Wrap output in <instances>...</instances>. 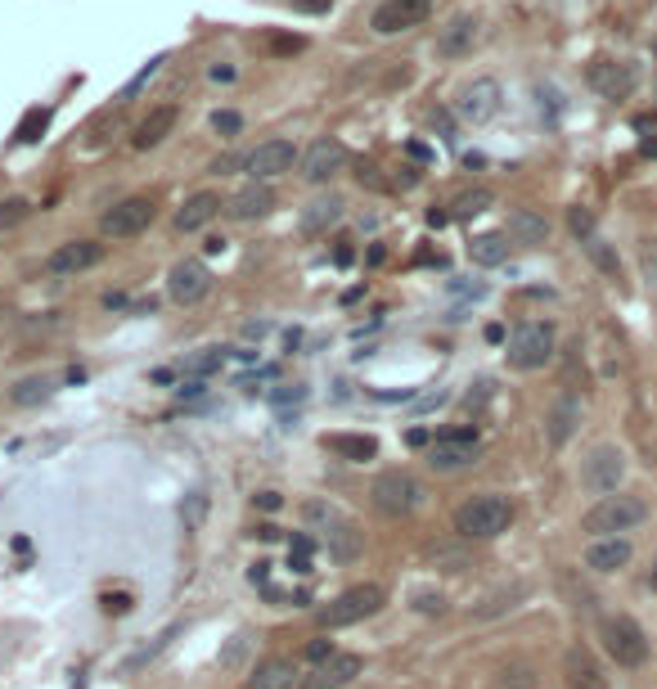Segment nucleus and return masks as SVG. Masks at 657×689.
<instances>
[{
  "label": "nucleus",
  "instance_id": "17",
  "mask_svg": "<svg viewBox=\"0 0 657 689\" xmlns=\"http://www.w3.org/2000/svg\"><path fill=\"white\" fill-rule=\"evenodd\" d=\"M360 671H365V658H360V653H333V658L320 662L311 676H302L297 689H342V685H351Z\"/></svg>",
  "mask_w": 657,
  "mask_h": 689
},
{
  "label": "nucleus",
  "instance_id": "28",
  "mask_svg": "<svg viewBox=\"0 0 657 689\" xmlns=\"http://www.w3.org/2000/svg\"><path fill=\"white\" fill-rule=\"evenodd\" d=\"M342 212H347V203H342V194H324V199H315L311 208L302 212V235H324L329 226H338Z\"/></svg>",
  "mask_w": 657,
  "mask_h": 689
},
{
  "label": "nucleus",
  "instance_id": "27",
  "mask_svg": "<svg viewBox=\"0 0 657 689\" xmlns=\"http://www.w3.org/2000/svg\"><path fill=\"white\" fill-rule=\"evenodd\" d=\"M324 451L338 455V460H351V464H365L378 455V442L365 433H324Z\"/></svg>",
  "mask_w": 657,
  "mask_h": 689
},
{
  "label": "nucleus",
  "instance_id": "39",
  "mask_svg": "<svg viewBox=\"0 0 657 689\" xmlns=\"http://www.w3.org/2000/svg\"><path fill=\"white\" fill-rule=\"evenodd\" d=\"M567 226H572V235H576V239L594 235V217H590L585 208H572V212H567Z\"/></svg>",
  "mask_w": 657,
  "mask_h": 689
},
{
  "label": "nucleus",
  "instance_id": "35",
  "mask_svg": "<svg viewBox=\"0 0 657 689\" xmlns=\"http://www.w3.org/2000/svg\"><path fill=\"white\" fill-rule=\"evenodd\" d=\"M266 50H270V55H302V50H306V37H288V32H270V37H266Z\"/></svg>",
  "mask_w": 657,
  "mask_h": 689
},
{
  "label": "nucleus",
  "instance_id": "49",
  "mask_svg": "<svg viewBox=\"0 0 657 689\" xmlns=\"http://www.w3.org/2000/svg\"><path fill=\"white\" fill-rule=\"evenodd\" d=\"M644 154H653V158H657V140H644Z\"/></svg>",
  "mask_w": 657,
  "mask_h": 689
},
{
  "label": "nucleus",
  "instance_id": "40",
  "mask_svg": "<svg viewBox=\"0 0 657 689\" xmlns=\"http://www.w3.org/2000/svg\"><path fill=\"white\" fill-rule=\"evenodd\" d=\"M203 509H207V496H203V491H194V496H189V514H185V527H189V532H194V527H198V518H203Z\"/></svg>",
  "mask_w": 657,
  "mask_h": 689
},
{
  "label": "nucleus",
  "instance_id": "38",
  "mask_svg": "<svg viewBox=\"0 0 657 689\" xmlns=\"http://www.w3.org/2000/svg\"><path fill=\"white\" fill-rule=\"evenodd\" d=\"M221 361H225V352H221V347H207V352H198L194 361H189V374H212Z\"/></svg>",
  "mask_w": 657,
  "mask_h": 689
},
{
  "label": "nucleus",
  "instance_id": "14",
  "mask_svg": "<svg viewBox=\"0 0 657 689\" xmlns=\"http://www.w3.org/2000/svg\"><path fill=\"white\" fill-rule=\"evenodd\" d=\"M585 82H590L603 100H626V95L639 86V73H635V64H626V59H594V64L585 68Z\"/></svg>",
  "mask_w": 657,
  "mask_h": 689
},
{
  "label": "nucleus",
  "instance_id": "21",
  "mask_svg": "<svg viewBox=\"0 0 657 689\" xmlns=\"http://www.w3.org/2000/svg\"><path fill=\"white\" fill-rule=\"evenodd\" d=\"M302 685V671L293 658H261L248 676V689H293Z\"/></svg>",
  "mask_w": 657,
  "mask_h": 689
},
{
  "label": "nucleus",
  "instance_id": "51",
  "mask_svg": "<svg viewBox=\"0 0 657 689\" xmlns=\"http://www.w3.org/2000/svg\"><path fill=\"white\" fill-rule=\"evenodd\" d=\"M653 271H657V266H653Z\"/></svg>",
  "mask_w": 657,
  "mask_h": 689
},
{
  "label": "nucleus",
  "instance_id": "22",
  "mask_svg": "<svg viewBox=\"0 0 657 689\" xmlns=\"http://www.w3.org/2000/svg\"><path fill=\"white\" fill-rule=\"evenodd\" d=\"M630 541L626 536H599V541H590V550H585V568L590 572H617L630 563Z\"/></svg>",
  "mask_w": 657,
  "mask_h": 689
},
{
  "label": "nucleus",
  "instance_id": "20",
  "mask_svg": "<svg viewBox=\"0 0 657 689\" xmlns=\"http://www.w3.org/2000/svg\"><path fill=\"white\" fill-rule=\"evenodd\" d=\"M176 122H180V109L176 104H158V109H149L140 118V127H135V136H131V145L135 149H158L162 140L176 131Z\"/></svg>",
  "mask_w": 657,
  "mask_h": 689
},
{
  "label": "nucleus",
  "instance_id": "48",
  "mask_svg": "<svg viewBox=\"0 0 657 689\" xmlns=\"http://www.w3.org/2000/svg\"><path fill=\"white\" fill-rule=\"evenodd\" d=\"M257 505H261V509H279V496H275V491H261Z\"/></svg>",
  "mask_w": 657,
  "mask_h": 689
},
{
  "label": "nucleus",
  "instance_id": "23",
  "mask_svg": "<svg viewBox=\"0 0 657 689\" xmlns=\"http://www.w3.org/2000/svg\"><path fill=\"white\" fill-rule=\"evenodd\" d=\"M216 212H221V194H212V190L189 194L185 208L176 212V230H180V235H194V230H203Z\"/></svg>",
  "mask_w": 657,
  "mask_h": 689
},
{
  "label": "nucleus",
  "instance_id": "7",
  "mask_svg": "<svg viewBox=\"0 0 657 689\" xmlns=\"http://www.w3.org/2000/svg\"><path fill=\"white\" fill-rule=\"evenodd\" d=\"M500 100H504V91H500L495 77H473L468 86H459L455 113L468 122V127H482V122H491L495 113H500Z\"/></svg>",
  "mask_w": 657,
  "mask_h": 689
},
{
  "label": "nucleus",
  "instance_id": "42",
  "mask_svg": "<svg viewBox=\"0 0 657 689\" xmlns=\"http://www.w3.org/2000/svg\"><path fill=\"white\" fill-rule=\"evenodd\" d=\"M356 181H360V185H369V190H387V181L378 176V167H365V163L356 167Z\"/></svg>",
  "mask_w": 657,
  "mask_h": 689
},
{
  "label": "nucleus",
  "instance_id": "41",
  "mask_svg": "<svg viewBox=\"0 0 657 689\" xmlns=\"http://www.w3.org/2000/svg\"><path fill=\"white\" fill-rule=\"evenodd\" d=\"M333 653H338V649H333V640H311V644H306V658H311V662H329Z\"/></svg>",
  "mask_w": 657,
  "mask_h": 689
},
{
  "label": "nucleus",
  "instance_id": "13",
  "mask_svg": "<svg viewBox=\"0 0 657 689\" xmlns=\"http://www.w3.org/2000/svg\"><path fill=\"white\" fill-rule=\"evenodd\" d=\"M293 163H297V145H293V140H261V145L243 158V172H248L252 181L266 185V181H275V176L293 172Z\"/></svg>",
  "mask_w": 657,
  "mask_h": 689
},
{
  "label": "nucleus",
  "instance_id": "4",
  "mask_svg": "<svg viewBox=\"0 0 657 689\" xmlns=\"http://www.w3.org/2000/svg\"><path fill=\"white\" fill-rule=\"evenodd\" d=\"M554 325L549 320H522L518 329L509 334V347H504V356H509L513 370H545L549 361H554Z\"/></svg>",
  "mask_w": 657,
  "mask_h": 689
},
{
  "label": "nucleus",
  "instance_id": "25",
  "mask_svg": "<svg viewBox=\"0 0 657 689\" xmlns=\"http://www.w3.org/2000/svg\"><path fill=\"white\" fill-rule=\"evenodd\" d=\"M576 424H581V401L576 397H563V401H554V410L545 415V433H549V446H567L572 442V433H576Z\"/></svg>",
  "mask_w": 657,
  "mask_h": 689
},
{
  "label": "nucleus",
  "instance_id": "30",
  "mask_svg": "<svg viewBox=\"0 0 657 689\" xmlns=\"http://www.w3.org/2000/svg\"><path fill=\"white\" fill-rule=\"evenodd\" d=\"M495 203V194L486 190V185H477V190H464L455 203H450V221H468V217H482L486 208Z\"/></svg>",
  "mask_w": 657,
  "mask_h": 689
},
{
  "label": "nucleus",
  "instance_id": "32",
  "mask_svg": "<svg viewBox=\"0 0 657 689\" xmlns=\"http://www.w3.org/2000/svg\"><path fill=\"white\" fill-rule=\"evenodd\" d=\"M581 248H585V253H590V262L599 266L603 275H617V271H621V257H617V248H608V239H603L599 230H594V235H585V239H581Z\"/></svg>",
  "mask_w": 657,
  "mask_h": 689
},
{
  "label": "nucleus",
  "instance_id": "10",
  "mask_svg": "<svg viewBox=\"0 0 657 689\" xmlns=\"http://www.w3.org/2000/svg\"><path fill=\"white\" fill-rule=\"evenodd\" d=\"M212 293V271H207L198 257H185V262L171 266L167 275V298L176 302V307H198V302Z\"/></svg>",
  "mask_w": 657,
  "mask_h": 689
},
{
  "label": "nucleus",
  "instance_id": "8",
  "mask_svg": "<svg viewBox=\"0 0 657 689\" xmlns=\"http://www.w3.org/2000/svg\"><path fill=\"white\" fill-rule=\"evenodd\" d=\"M477 460V433L473 428H450L428 446V469L437 473H459Z\"/></svg>",
  "mask_w": 657,
  "mask_h": 689
},
{
  "label": "nucleus",
  "instance_id": "31",
  "mask_svg": "<svg viewBox=\"0 0 657 689\" xmlns=\"http://www.w3.org/2000/svg\"><path fill=\"white\" fill-rule=\"evenodd\" d=\"M468 257H473L477 266H500L504 257H509V239L504 235H477L473 244H468Z\"/></svg>",
  "mask_w": 657,
  "mask_h": 689
},
{
  "label": "nucleus",
  "instance_id": "9",
  "mask_svg": "<svg viewBox=\"0 0 657 689\" xmlns=\"http://www.w3.org/2000/svg\"><path fill=\"white\" fill-rule=\"evenodd\" d=\"M153 199H144V194H135V199H122L117 208H108L104 217H99V230H104L108 239H135L140 230L153 226Z\"/></svg>",
  "mask_w": 657,
  "mask_h": 689
},
{
  "label": "nucleus",
  "instance_id": "33",
  "mask_svg": "<svg viewBox=\"0 0 657 689\" xmlns=\"http://www.w3.org/2000/svg\"><path fill=\"white\" fill-rule=\"evenodd\" d=\"M50 392H54V383L45 379V374H32V379H18L9 397H14V406H36V401H45Z\"/></svg>",
  "mask_w": 657,
  "mask_h": 689
},
{
  "label": "nucleus",
  "instance_id": "12",
  "mask_svg": "<svg viewBox=\"0 0 657 689\" xmlns=\"http://www.w3.org/2000/svg\"><path fill=\"white\" fill-rule=\"evenodd\" d=\"M432 5H437V0H383V5L374 10V19H369V28H374L378 37L410 32V28H419V23L428 19Z\"/></svg>",
  "mask_w": 657,
  "mask_h": 689
},
{
  "label": "nucleus",
  "instance_id": "34",
  "mask_svg": "<svg viewBox=\"0 0 657 689\" xmlns=\"http://www.w3.org/2000/svg\"><path fill=\"white\" fill-rule=\"evenodd\" d=\"M162 64H167V55H153V59H149V64H144V68H140V73H135V77H131V82H126V86H122V100H117V104H131V100H135V95H140V91H144V86H149V82H153V77H158V73H162Z\"/></svg>",
  "mask_w": 657,
  "mask_h": 689
},
{
  "label": "nucleus",
  "instance_id": "46",
  "mask_svg": "<svg viewBox=\"0 0 657 689\" xmlns=\"http://www.w3.org/2000/svg\"><path fill=\"white\" fill-rule=\"evenodd\" d=\"M104 608H108V613H126V608H131V599H126V595H117V599L108 595V599H104Z\"/></svg>",
  "mask_w": 657,
  "mask_h": 689
},
{
  "label": "nucleus",
  "instance_id": "44",
  "mask_svg": "<svg viewBox=\"0 0 657 689\" xmlns=\"http://www.w3.org/2000/svg\"><path fill=\"white\" fill-rule=\"evenodd\" d=\"M414 608H419V613H441L446 599H441V595H414Z\"/></svg>",
  "mask_w": 657,
  "mask_h": 689
},
{
  "label": "nucleus",
  "instance_id": "50",
  "mask_svg": "<svg viewBox=\"0 0 657 689\" xmlns=\"http://www.w3.org/2000/svg\"><path fill=\"white\" fill-rule=\"evenodd\" d=\"M653 586H657V577H653Z\"/></svg>",
  "mask_w": 657,
  "mask_h": 689
},
{
  "label": "nucleus",
  "instance_id": "15",
  "mask_svg": "<svg viewBox=\"0 0 657 689\" xmlns=\"http://www.w3.org/2000/svg\"><path fill=\"white\" fill-rule=\"evenodd\" d=\"M342 167H347V149H342V140L324 136L302 154V181L306 185H324V181H333Z\"/></svg>",
  "mask_w": 657,
  "mask_h": 689
},
{
  "label": "nucleus",
  "instance_id": "2",
  "mask_svg": "<svg viewBox=\"0 0 657 689\" xmlns=\"http://www.w3.org/2000/svg\"><path fill=\"white\" fill-rule=\"evenodd\" d=\"M648 518V505L639 496H621V491H612V496H599L590 509H585L581 527L599 541V536H621L630 532V527H639Z\"/></svg>",
  "mask_w": 657,
  "mask_h": 689
},
{
  "label": "nucleus",
  "instance_id": "29",
  "mask_svg": "<svg viewBox=\"0 0 657 689\" xmlns=\"http://www.w3.org/2000/svg\"><path fill=\"white\" fill-rule=\"evenodd\" d=\"M50 118H54L50 104H36V109H27L23 122L14 127V140H18V145H36V140L45 136V127H50Z\"/></svg>",
  "mask_w": 657,
  "mask_h": 689
},
{
  "label": "nucleus",
  "instance_id": "47",
  "mask_svg": "<svg viewBox=\"0 0 657 689\" xmlns=\"http://www.w3.org/2000/svg\"><path fill=\"white\" fill-rule=\"evenodd\" d=\"M207 77H212V82H234V68H230V64H216Z\"/></svg>",
  "mask_w": 657,
  "mask_h": 689
},
{
  "label": "nucleus",
  "instance_id": "36",
  "mask_svg": "<svg viewBox=\"0 0 657 689\" xmlns=\"http://www.w3.org/2000/svg\"><path fill=\"white\" fill-rule=\"evenodd\" d=\"M27 212H32V203H27V199H5V203H0V230H14Z\"/></svg>",
  "mask_w": 657,
  "mask_h": 689
},
{
  "label": "nucleus",
  "instance_id": "45",
  "mask_svg": "<svg viewBox=\"0 0 657 689\" xmlns=\"http://www.w3.org/2000/svg\"><path fill=\"white\" fill-rule=\"evenodd\" d=\"M234 167H243V158H216L212 172H216V176H225V172H234Z\"/></svg>",
  "mask_w": 657,
  "mask_h": 689
},
{
  "label": "nucleus",
  "instance_id": "37",
  "mask_svg": "<svg viewBox=\"0 0 657 689\" xmlns=\"http://www.w3.org/2000/svg\"><path fill=\"white\" fill-rule=\"evenodd\" d=\"M212 131L230 140V136H239V131H243V118H239L234 109H216V113H212Z\"/></svg>",
  "mask_w": 657,
  "mask_h": 689
},
{
  "label": "nucleus",
  "instance_id": "24",
  "mask_svg": "<svg viewBox=\"0 0 657 689\" xmlns=\"http://www.w3.org/2000/svg\"><path fill=\"white\" fill-rule=\"evenodd\" d=\"M504 239L536 248V244H545V239H549V221L540 217L536 208H513L509 212V226H504Z\"/></svg>",
  "mask_w": 657,
  "mask_h": 689
},
{
  "label": "nucleus",
  "instance_id": "43",
  "mask_svg": "<svg viewBox=\"0 0 657 689\" xmlns=\"http://www.w3.org/2000/svg\"><path fill=\"white\" fill-rule=\"evenodd\" d=\"M293 10L297 14H329L333 0H293Z\"/></svg>",
  "mask_w": 657,
  "mask_h": 689
},
{
  "label": "nucleus",
  "instance_id": "6",
  "mask_svg": "<svg viewBox=\"0 0 657 689\" xmlns=\"http://www.w3.org/2000/svg\"><path fill=\"white\" fill-rule=\"evenodd\" d=\"M383 586H374V581H365V586H347L338 599H329V604L320 608V626H329V631H338V626H356L365 622V617H374L378 608H383Z\"/></svg>",
  "mask_w": 657,
  "mask_h": 689
},
{
  "label": "nucleus",
  "instance_id": "3",
  "mask_svg": "<svg viewBox=\"0 0 657 689\" xmlns=\"http://www.w3.org/2000/svg\"><path fill=\"white\" fill-rule=\"evenodd\" d=\"M369 505H374L378 514H387V518H405V514H414V509L423 505V487H419L414 473L387 469V473H378V478L369 482Z\"/></svg>",
  "mask_w": 657,
  "mask_h": 689
},
{
  "label": "nucleus",
  "instance_id": "26",
  "mask_svg": "<svg viewBox=\"0 0 657 689\" xmlns=\"http://www.w3.org/2000/svg\"><path fill=\"white\" fill-rule=\"evenodd\" d=\"M563 671H567V685H572V689H608V680H603L599 662H594L590 653L581 649V644H576V649H567Z\"/></svg>",
  "mask_w": 657,
  "mask_h": 689
},
{
  "label": "nucleus",
  "instance_id": "18",
  "mask_svg": "<svg viewBox=\"0 0 657 689\" xmlns=\"http://www.w3.org/2000/svg\"><path fill=\"white\" fill-rule=\"evenodd\" d=\"M477 37H482V19H477V14H455V19L437 32V55L464 59L468 50L477 46Z\"/></svg>",
  "mask_w": 657,
  "mask_h": 689
},
{
  "label": "nucleus",
  "instance_id": "5",
  "mask_svg": "<svg viewBox=\"0 0 657 689\" xmlns=\"http://www.w3.org/2000/svg\"><path fill=\"white\" fill-rule=\"evenodd\" d=\"M599 640H603V649H608V658L617 662V667H644L648 635H644V626H639L635 617H626V613L603 617V622H599Z\"/></svg>",
  "mask_w": 657,
  "mask_h": 689
},
{
  "label": "nucleus",
  "instance_id": "16",
  "mask_svg": "<svg viewBox=\"0 0 657 689\" xmlns=\"http://www.w3.org/2000/svg\"><path fill=\"white\" fill-rule=\"evenodd\" d=\"M99 262H104V244H95V239H68V244H59L50 257H45V271L50 275H81Z\"/></svg>",
  "mask_w": 657,
  "mask_h": 689
},
{
  "label": "nucleus",
  "instance_id": "19",
  "mask_svg": "<svg viewBox=\"0 0 657 689\" xmlns=\"http://www.w3.org/2000/svg\"><path fill=\"white\" fill-rule=\"evenodd\" d=\"M270 212H275V190L261 181L243 185V190L225 203V217L230 221H261V217H270Z\"/></svg>",
  "mask_w": 657,
  "mask_h": 689
},
{
  "label": "nucleus",
  "instance_id": "11",
  "mask_svg": "<svg viewBox=\"0 0 657 689\" xmlns=\"http://www.w3.org/2000/svg\"><path fill=\"white\" fill-rule=\"evenodd\" d=\"M626 478V455L617 446H594L590 460L581 464V482L594 491V496H612Z\"/></svg>",
  "mask_w": 657,
  "mask_h": 689
},
{
  "label": "nucleus",
  "instance_id": "1",
  "mask_svg": "<svg viewBox=\"0 0 657 689\" xmlns=\"http://www.w3.org/2000/svg\"><path fill=\"white\" fill-rule=\"evenodd\" d=\"M509 523H513V505L504 496H495V491H482V496L464 500L455 509V532L464 541H495L500 532H509Z\"/></svg>",
  "mask_w": 657,
  "mask_h": 689
}]
</instances>
